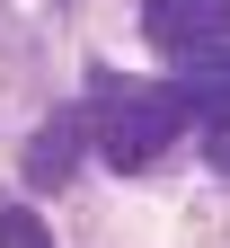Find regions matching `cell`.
<instances>
[{"mask_svg": "<svg viewBox=\"0 0 230 248\" xmlns=\"http://www.w3.org/2000/svg\"><path fill=\"white\" fill-rule=\"evenodd\" d=\"M186 124H204L186 80H124V71H97L89 80V133H97V160L107 169H151Z\"/></svg>", "mask_w": 230, "mask_h": 248, "instance_id": "6da1fadb", "label": "cell"}, {"mask_svg": "<svg viewBox=\"0 0 230 248\" xmlns=\"http://www.w3.org/2000/svg\"><path fill=\"white\" fill-rule=\"evenodd\" d=\"M142 36L177 62V80H195L230 53V0H142Z\"/></svg>", "mask_w": 230, "mask_h": 248, "instance_id": "7a4b0ae2", "label": "cell"}, {"mask_svg": "<svg viewBox=\"0 0 230 248\" xmlns=\"http://www.w3.org/2000/svg\"><path fill=\"white\" fill-rule=\"evenodd\" d=\"M80 142H97L89 133V107H62L53 124H45V133L36 142H27V186H45V195H53V186H71V169H80Z\"/></svg>", "mask_w": 230, "mask_h": 248, "instance_id": "3957f363", "label": "cell"}, {"mask_svg": "<svg viewBox=\"0 0 230 248\" xmlns=\"http://www.w3.org/2000/svg\"><path fill=\"white\" fill-rule=\"evenodd\" d=\"M0 248H53V239H45V222L27 204H0Z\"/></svg>", "mask_w": 230, "mask_h": 248, "instance_id": "277c9868", "label": "cell"}]
</instances>
